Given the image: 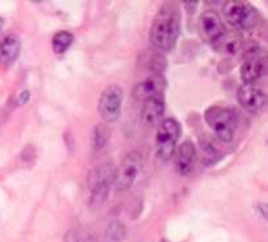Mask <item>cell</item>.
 Here are the masks:
<instances>
[{
    "instance_id": "cell-1",
    "label": "cell",
    "mask_w": 268,
    "mask_h": 242,
    "mask_svg": "<svg viewBox=\"0 0 268 242\" xmlns=\"http://www.w3.org/2000/svg\"><path fill=\"white\" fill-rule=\"evenodd\" d=\"M181 34V11L177 3L166 2L161 6L150 31V41L156 49L170 51Z\"/></svg>"
},
{
    "instance_id": "cell-26",
    "label": "cell",
    "mask_w": 268,
    "mask_h": 242,
    "mask_svg": "<svg viewBox=\"0 0 268 242\" xmlns=\"http://www.w3.org/2000/svg\"><path fill=\"white\" fill-rule=\"evenodd\" d=\"M164 242H165V241H164Z\"/></svg>"
},
{
    "instance_id": "cell-13",
    "label": "cell",
    "mask_w": 268,
    "mask_h": 242,
    "mask_svg": "<svg viewBox=\"0 0 268 242\" xmlns=\"http://www.w3.org/2000/svg\"><path fill=\"white\" fill-rule=\"evenodd\" d=\"M21 51V42L16 34H8L0 41V63L3 66H11L17 60Z\"/></svg>"
},
{
    "instance_id": "cell-10",
    "label": "cell",
    "mask_w": 268,
    "mask_h": 242,
    "mask_svg": "<svg viewBox=\"0 0 268 242\" xmlns=\"http://www.w3.org/2000/svg\"><path fill=\"white\" fill-rule=\"evenodd\" d=\"M200 29L205 40L215 43L225 34L226 28L220 15L215 11H205L200 16Z\"/></svg>"
},
{
    "instance_id": "cell-5",
    "label": "cell",
    "mask_w": 268,
    "mask_h": 242,
    "mask_svg": "<svg viewBox=\"0 0 268 242\" xmlns=\"http://www.w3.org/2000/svg\"><path fill=\"white\" fill-rule=\"evenodd\" d=\"M181 138V125L174 118H166L159 123L156 132V154L162 161H169L175 154Z\"/></svg>"
},
{
    "instance_id": "cell-11",
    "label": "cell",
    "mask_w": 268,
    "mask_h": 242,
    "mask_svg": "<svg viewBox=\"0 0 268 242\" xmlns=\"http://www.w3.org/2000/svg\"><path fill=\"white\" fill-rule=\"evenodd\" d=\"M165 97L164 95L155 96V97L143 102L141 109V123L146 127H153L159 125L162 120L165 113Z\"/></svg>"
},
{
    "instance_id": "cell-15",
    "label": "cell",
    "mask_w": 268,
    "mask_h": 242,
    "mask_svg": "<svg viewBox=\"0 0 268 242\" xmlns=\"http://www.w3.org/2000/svg\"><path fill=\"white\" fill-rule=\"evenodd\" d=\"M214 45L216 46L217 50L221 47V50H223L224 52L233 55V54H235V52L238 51V49L241 47L242 42H241V38H240V34L226 33L225 32V34H224L223 37L220 38L219 41H216Z\"/></svg>"
},
{
    "instance_id": "cell-20",
    "label": "cell",
    "mask_w": 268,
    "mask_h": 242,
    "mask_svg": "<svg viewBox=\"0 0 268 242\" xmlns=\"http://www.w3.org/2000/svg\"><path fill=\"white\" fill-rule=\"evenodd\" d=\"M166 59L164 58L162 54L160 52H153L150 58V63H148V68L152 72V75H162L165 70H166Z\"/></svg>"
},
{
    "instance_id": "cell-23",
    "label": "cell",
    "mask_w": 268,
    "mask_h": 242,
    "mask_svg": "<svg viewBox=\"0 0 268 242\" xmlns=\"http://www.w3.org/2000/svg\"><path fill=\"white\" fill-rule=\"evenodd\" d=\"M29 97H31V92H29L27 89H24V90H21L20 95L16 97L15 104L17 105V106H24V105L29 101Z\"/></svg>"
},
{
    "instance_id": "cell-16",
    "label": "cell",
    "mask_w": 268,
    "mask_h": 242,
    "mask_svg": "<svg viewBox=\"0 0 268 242\" xmlns=\"http://www.w3.org/2000/svg\"><path fill=\"white\" fill-rule=\"evenodd\" d=\"M110 138H111V130H110V127L107 126L106 123H98V125H96L93 134H92L93 149L100 150L106 147Z\"/></svg>"
},
{
    "instance_id": "cell-8",
    "label": "cell",
    "mask_w": 268,
    "mask_h": 242,
    "mask_svg": "<svg viewBox=\"0 0 268 242\" xmlns=\"http://www.w3.org/2000/svg\"><path fill=\"white\" fill-rule=\"evenodd\" d=\"M238 102L244 110L250 114H259L265 105V95L262 89L256 88L254 85L244 84L238 89L237 93Z\"/></svg>"
},
{
    "instance_id": "cell-2",
    "label": "cell",
    "mask_w": 268,
    "mask_h": 242,
    "mask_svg": "<svg viewBox=\"0 0 268 242\" xmlns=\"http://www.w3.org/2000/svg\"><path fill=\"white\" fill-rule=\"evenodd\" d=\"M116 168L111 163H104L96 166L88 173V189L91 193L89 205L92 208H97L102 205L109 195L110 187L115 181Z\"/></svg>"
},
{
    "instance_id": "cell-14",
    "label": "cell",
    "mask_w": 268,
    "mask_h": 242,
    "mask_svg": "<svg viewBox=\"0 0 268 242\" xmlns=\"http://www.w3.org/2000/svg\"><path fill=\"white\" fill-rule=\"evenodd\" d=\"M241 77L245 84L253 85L256 80L260 79V76L264 72V59L256 58L250 60H244L241 66Z\"/></svg>"
},
{
    "instance_id": "cell-4",
    "label": "cell",
    "mask_w": 268,
    "mask_h": 242,
    "mask_svg": "<svg viewBox=\"0 0 268 242\" xmlns=\"http://www.w3.org/2000/svg\"><path fill=\"white\" fill-rule=\"evenodd\" d=\"M205 123L215 136L223 143H230L237 129V115L232 109L221 106H211L204 113Z\"/></svg>"
},
{
    "instance_id": "cell-19",
    "label": "cell",
    "mask_w": 268,
    "mask_h": 242,
    "mask_svg": "<svg viewBox=\"0 0 268 242\" xmlns=\"http://www.w3.org/2000/svg\"><path fill=\"white\" fill-rule=\"evenodd\" d=\"M200 147L208 161H215L220 157V148L215 143L214 138H210L207 135L200 138Z\"/></svg>"
},
{
    "instance_id": "cell-6",
    "label": "cell",
    "mask_w": 268,
    "mask_h": 242,
    "mask_svg": "<svg viewBox=\"0 0 268 242\" xmlns=\"http://www.w3.org/2000/svg\"><path fill=\"white\" fill-rule=\"evenodd\" d=\"M123 90L116 84L106 86L98 100V114L106 123H114L119 119L122 111Z\"/></svg>"
},
{
    "instance_id": "cell-17",
    "label": "cell",
    "mask_w": 268,
    "mask_h": 242,
    "mask_svg": "<svg viewBox=\"0 0 268 242\" xmlns=\"http://www.w3.org/2000/svg\"><path fill=\"white\" fill-rule=\"evenodd\" d=\"M72 42H73V34L67 31H61L58 32V33H55L54 37H52L51 41L52 50H54L55 54L61 55V54H64V52L70 49Z\"/></svg>"
},
{
    "instance_id": "cell-21",
    "label": "cell",
    "mask_w": 268,
    "mask_h": 242,
    "mask_svg": "<svg viewBox=\"0 0 268 242\" xmlns=\"http://www.w3.org/2000/svg\"><path fill=\"white\" fill-rule=\"evenodd\" d=\"M66 242H97L95 236L89 233L76 232V230H70L66 234Z\"/></svg>"
},
{
    "instance_id": "cell-7",
    "label": "cell",
    "mask_w": 268,
    "mask_h": 242,
    "mask_svg": "<svg viewBox=\"0 0 268 242\" xmlns=\"http://www.w3.org/2000/svg\"><path fill=\"white\" fill-rule=\"evenodd\" d=\"M143 168V157L139 152H130L127 156L123 159L119 168L115 173V185L116 191H127L131 189L135 184L136 178L140 174V170Z\"/></svg>"
},
{
    "instance_id": "cell-12",
    "label": "cell",
    "mask_w": 268,
    "mask_h": 242,
    "mask_svg": "<svg viewBox=\"0 0 268 242\" xmlns=\"http://www.w3.org/2000/svg\"><path fill=\"white\" fill-rule=\"evenodd\" d=\"M196 161V148L191 140H185L175 149V169L181 175H187Z\"/></svg>"
},
{
    "instance_id": "cell-22",
    "label": "cell",
    "mask_w": 268,
    "mask_h": 242,
    "mask_svg": "<svg viewBox=\"0 0 268 242\" xmlns=\"http://www.w3.org/2000/svg\"><path fill=\"white\" fill-rule=\"evenodd\" d=\"M21 157L24 161H33L34 159H36V149H34V147L32 144L26 145V147L22 149V154H21Z\"/></svg>"
},
{
    "instance_id": "cell-3",
    "label": "cell",
    "mask_w": 268,
    "mask_h": 242,
    "mask_svg": "<svg viewBox=\"0 0 268 242\" xmlns=\"http://www.w3.org/2000/svg\"><path fill=\"white\" fill-rule=\"evenodd\" d=\"M223 12L226 22L237 31H250L259 24V11L249 2L229 0L224 3Z\"/></svg>"
},
{
    "instance_id": "cell-25",
    "label": "cell",
    "mask_w": 268,
    "mask_h": 242,
    "mask_svg": "<svg viewBox=\"0 0 268 242\" xmlns=\"http://www.w3.org/2000/svg\"><path fill=\"white\" fill-rule=\"evenodd\" d=\"M3 26H4V19L3 17H0V32H2Z\"/></svg>"
},
{
    "instance_id": "cell-9",
    "label": "cell",
    "mask_w": 268,
    "mask_h": 242,
    "mask_svg": "<svg viewBox=\"0 0 268 242\" xmlns=\"http://www.w3.org/2000/svg\"><path fill=\"white\" fill-rule=\"evenodd\" d=\"M165 86H166V80L162 75H151L135 85V88L132 89V96L137 101L144 102L155 96L164 95Z\"/></svg>"
},
{
    "instance_id": "cell-24",
    "label": "cell",
    "mask_w": 268,
    "mask_h": 242,
    "mask_svg": "<svg viewBox=\"0 0 268 242\" xmlns=\"http://www.w3.org/2000/svg\"><path fill=\"white\" fill-rule=\"evenodd\" d=\"M183 4H185V8L189 13L195 12L196 7H198V2H183Z\"/></svg>"
},
{
    "instance_id": "cell-18",
    "label": "cell",
    "mask_w": 268,
    "mask_h": 242,
    "mask_svg": "<svg viewBox=\"0 0 268 242\" xmlns=\"http://www.w3.org/2000/svg\"><path fill=\"white\" fill-rule=\"evenodd\" d=\"M126 237V227L122 221L111 220L105 229V242H122Z\"/></svg>"
}]
</instances>
